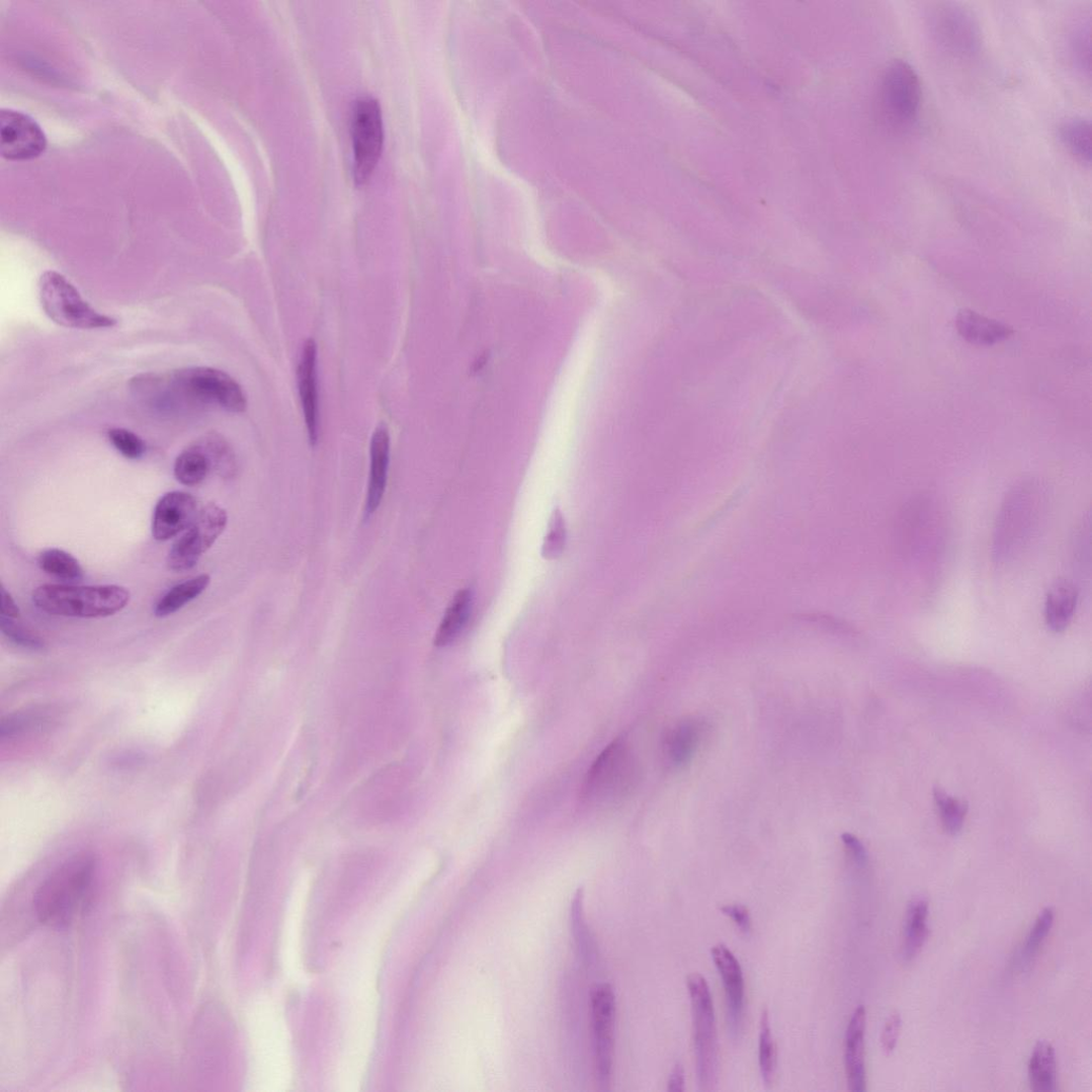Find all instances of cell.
I'll return each mask as SVG.
<instances>
[{"label":"cell","instance_id":"6da1fadb","mask_svg":"<svg viewBox=\"0 0 1092 1092\" xmlns=\"http://www.w3.org/2000/svg\"><path fill=\"white\" fill-rule=\"evenodd\" d=\"M134 384L163 407L218 406L233 413L247 408L242 387L225 371L211 367H189L165 375L144 374Z\"/></svg>","mask_w":1092,"mask_h":1092},{"label":"cell","instance_id":"7a4b0ae2","mask_svg":"<svg viewBox=\"0 0 1092 1092\" xmlns=\"http://www.w3.org/2000/svg\"><path fill=\"white\" fill-rule=\"evenodd\" d=\"M91 853H79L58 866L33 893L32 907L39 923L69 927L87 910L96 873Z\"/></svg>","mask_w":1092,"mask_h":1092},{"label":"cell","instance_id":"3957f363","mask_svg":"<svg viewBox=\"0 0 1092 1092\" xmlns=\"http://www.w3.org/2000/svg\"><path fill=\"white\" fill-rule=\"evenodd\" d=\"M131 600L121 586L43 585L32 594L34 605L53 615L72 618H104L121 611Z\"/></svg>","mask_w":1092,"mask_h":1092},{"label":"cell","instance_id":"277c9868","mask_svg":"<svg viewBox=\"0 0 1092 1092\" xmlns=\"http://www.w3.org/2000/svg\"><path fill=\"white\" fill-rule=\"evenodd\" d=\"M639 765L631 748L613 742L588 770L582 797L593 807H607L622 801L639 781Z\"/></svg>","mask_w":1092,"mask_h":1092},{"label":"cell","instance_id":"5b68a950","mask_svg":"<svg viewBox=\"0 0 1092 1092\" xmlns=\"http://www.w3.org/2000/svg\"><path fill=\"white\" fill-rule=\"evenodd\" d=\"M687 988L698 1089L709 1092L717 1089L720 1078V1047L713 1004L707 982L699 973H692L688 977Z\"/></svg>","mask_w":1092,"mask_h":1092},{"label":"cell","instance_id":"8992f818","mask_svg":"<svg viewBox=\"0 0 1092 1092\" xmlns=\"http://www.w3.org/2000/svg\"><path fill=\"white\" fill-rule=\"evenodd\" d=\"M38 297L45 313L55 324L71 329L112 328V317L92 309L65 275L46 271L38 281Z\"/></svg>","mask_w":1092,"mask_h":1092},{"label":"cell","instance_id":"52a82bcc","mask_svg":"<svg viewBox=\"0 0 1092 1092\" xmlns=\"http://www.w3.org/2000/svg\"><path fill=\"white\" fill-rule=\"evenodd\" d=\"M350 133L354 181L357 185H364L379 165L385 144L384 117L379 99L370 95L355 99Z\"/></svg>","mask_w":1092,"mask_h":1092},{"label":"cell","instance_id":"ba28073f","mask_svg":"<svg viewBox=\"0 0 1092 1092\" xmlns=\"http://www.w3.org/2000/svg\"><path fill=\"white\" fill-rule=\"evenodd\" d=\"M928 26L935 41L948 54L968 58L982 47V31L978 19L964 6L939 3L930 9Z\"/></svg>","mask_w":1092,"mask_h":1092},{"label":"cell","instance_id":"9c48e42d","mask_svg":"<svg viewBox=\"0 0 1092 1092\" xmlns=\"http://www.w3.org/2000/svg\"><path fill=\"white\" fill-rule=\"evenodd\" d=\"M227 525V511L215 504L207 505L196 514L182 537L173 544L167 559L168 569L185 572L194 568L203 554L221 537Z\"/></svg>","mask_w":1092,"mask_h":1092},{"label":"cell","instance_id":"30bf717a","mask_svg":"<svg viewBox=\"0 0 1092 1092\" xmlns=\"http://www.w3.org/2000/svg\"><path fill=\"white\" fill-rule=\"evenodd\" d=\"M921 97L917 72L906 62H893L885 72L881 85L883 105L891 120L901 125L915 121Z\"/></svg>","mask_w":1092,"mask_h":1092},{"label":"cell","instance_id":"8fae6325","mask_svg":"<svg viewBox=\"0 0 1092 1092\" xmlns=\"http://www.w3.org/2000/svg\"><path fill=\"white\" fill-rule=\"evenodd\" d=\"M46 149L47 137L33 118L11 109L0 111V151L7 160H29Z\"/></svg>","mask_w":1092,"mask_h":1092},{"label":"cell","instance_id":"7c38bea8","mask_svg":"<svg viewBox=\"0 0 1092 1092\" xmlns=\"http://www.w3.org/2000/svg\"><path fill=\"white\" fill-rule=\"evenodd\" d=\"M593 1044L601 1085H608L613 1054V1020L615 1000L609 985H600L591 994Z\"/></svg>","mask_w":1092,"mask_h":1092},{"label":"cell","instance_id":"4fadbf2b","mask_svg":"<svg viewBox=\"0 0 1092 1092\" xmlns=\"http://www.w3.org/2000/svg\"><path fill=\"white\" fill-rule=\"evenodd\" d=\"M710 952L725 986L729 1035L737 1041L741 1037L744 1020L743 971L737 957L725 944L715 945Z\"/></svg>","mask_w":1092,"mask_h":1092},{"label":"cell","instance_id":"5bb4252c","mask_svg":"<svg viewBox=\"0 0 1092 1092\" xmlns=\"http://www.w3.org/2000/svg\"><path fill=\"white\" fill-rule=\"evenodd\" d=\"M196 501L189 493L173 491L157 503L152 533L157 541H168L185 531L196 516Z\"/></svg>","mask_w":1092,"mask_h":1092},{"label":"cell","instance_id":"9a60e30c","mask_svg":"<svg viewBox=\"0 0 1092 1092\" xmlns=\"http://www.w3.org/2000/svg\"><path fill=\"white\" fill-rule=\"evenodd\" d=\"M298 385L310 443L315 445L319 441L320 408L317 390V345L314 340H309L303 348L298 366Z\"/></svg>","mask_w":1092,"mask_h":1092},{"label":"cell","instance_id":"2e32d148","mask_svg":"<svg viewBox=\"0 0 1092 1092\" xmlns=\"http://www.w3.org/2000/svg\"><path fill=\"white\" fill-rule=\"evenodd\" d=\"M866 1010L857 1007L850 1019L845 1037V1068L848 1089L852 1092L866 1091L864 1038Z\"/></svg>","mask_w":1092,"mask_h":1092},{"label":"cell","instance_id":"e0dca14e","mask_svg":"<svg viewBox=\"0 0 1092 1092\" xmlns=\"http://www.w3.org/2000/svg\"><path fill=\"white\" fill-rule=\"evenodd\" d=\"M390 434L385 426L376 428L370 442V473L366 501V515L381 506L388 484L390 464Z\"/></svg>","mask_w":1092,"mask_h":1092},{"label":"cell","instance_id":"ac0fdd59","mask_svg":"<svg viewBox=\"0 0 1092 1092\" xmlns=\"http://www.w3.org/2000/svg\"><path fill=\"white\" fill-rule=\"evenodd\" d=\"M704 733V724L698 720H687L672 727L663 743L667 763L673 767L689 763L700 747Z\"/></svg>","mask_w":1092,"mask_h":1092},{"label":"cell","instance_id":"d6986e66","mask_svg":"<svg viewBox=\"0 0 1092 1092\" xmlns=\"http://www.w3.org/2000/svg\"><path fill=\"white\" fill-rule=\"evenodd\" d=\"M956 327L964 340L979 346H994L1014 333L1011 328L969 310L958 314Z\"/></svg>","mask_w":1092,"mask_h":1092},{"label":"cell","instance_id":"ffe728a7","mask_svg":"<svg viewBox=\"0 0 1092 1092\" xmlns=\"http://www.w3.org/2000/svg\"><path fill=\"white\" fill-rule=\"evenodd\" d=\"M1079 600V593L1074 584L1067 581L1056 583L1047 592L1044 618L1051 631H1065L1074 618Z\"/></svg>","mask_w":1092,"mask_h":1092},{"label":"cell","instance_id":"44dd1931","mask_svg":"<svg viewBox=\"0 0 1092 1092\" xmlns=\"http://www.w3.org/2000/svg\"><path fill=\"white\" fill-rule=\"evenodd\" d=\"M1028 1080L1032 1091H1058V1064L1054 1045L1040 1040L1032 1051L1028 1063Z\"/></svg>","mask_w":1092,"mask_h":1092},{"label":"cell","instance_id":"7402d4cb","mask_svg":"<svg viewBox=\"0 0 1092 1092\" xmlns=\"http://www.w3.org/2000/svg\"><path fill=\"white\" fill-rule=\"evenodd\" d=\"M929 905L924 898L912 899L907 908L903 957L906 961L915 959L924 947L929 929L927 925Z\"/></svg>","mask_w":1092,"mask_h":1092},{"label":"cell","instance_id":"603a6c76","mask_svg":"<svg viewBox=\"0 0 1092 1092\" xmlns=\"http://www.w3.org/2000/svg\"><path fill=\"white\" fill-rule=\"evenodd\" d=\"M473 592L470 589L456 593L447 607L441 624L436 631L434 645L446 647L459 638L471 617Z\"/></svg>","mask_w":1092,"mask_h":1092},{"label":"cell","instance_id":"cb8c5ba5","mask_svg":"<svg viewBox=\"0 0 1092 1092\" xmlns=\"http://www.w3.org/2000/svg\"><path fill=\"white\" fill-rule=\"evenodd\" d=\"M212 470L208 455L198 442L178 454L174 464L175 479L187 487L202 484Z\"/></svg>","mask_w":1092,"mask_h":1092},{"label":"cell","instance_id":"d4e9b609","mask_svg":"<svg viewBox=\"0 0 1092 1092\" xmlns=\"http://www.w3.org/2000/svg\"><path fill=\"white\" fill-rule=\"evenodd\" d=\"M209 584V575L202 574L182 584L176 585L164 595L160 602L157 603L154 610L156 617L166 618L168 615L182 609L191 601L195 600L198 595H201Z\"/></svg>","mask_w":1092,"mask_h":1092},{"label":"cell","instance_id":"484cf974","mask_svg":"<svg viewBox=\"0 0 1092 1092\" xmlns=\"http://www.w3.org/2000/svg\"><path fill=\"white\" fill-rule=\"evenodd\" d=\"M37 565L52 577L66 581L77 582L84 578V570L73 556L63 550L50 549L39 554Z\"/></svg>","mask_w":1092,"mask_h":1092},{"label":"cell","instance_id":"4316f807","mask_svg":"<svg viewBox=\"0 0 1092 1092\" xmlns=\"http://www.w3.org/2000/svg\"><path fill=\"white\" fill-rule=\"evenodd\" d=\"M1060 139L1066 149L1084 164L1091 162V124L1084 118H1072L1060 128Z\"/></svg>","mask_w":1092,"mask_h":1092},{"label":"cell","instance_id":"83f0119b","mask_svg":"<svg viewBox=\"0 0 1092 1092\" xmlns=\"http://www.w3.org/2000/svg\"><path fill=\"white\" fill-rule=\"evenodd\" d=\"M212 464V469L223 476V478H233L236 472L235 455L229 444L218 435H208L204 439L198 440Z\"/></svg>","mask_w":1092,"mask_h":1092},{"label":"cell","instance_id":"f1b7e54d","mask_svg":"<svg viewBox=\"0 0 1092 1092\" xmlns=\"http://www.w3.org/2000/svg\"><path fill=\"white\" fill-rule=\"evenodd\" d=\"M759 1063L763 1083L768 1088L773 1083L774 1069H776V1047H774L766 1008L762 1011L760 1021Z\"/></svg>","mask_w":1092,"mask_h":1092},{"label":"cell","instance_id":"f546056e","mask_svg":"<svg viewBox=\"0 0 1092 1092\" xmlns=\"http://www.w3.org/2000/svg\"><path fill=\"white\" fill-rule=\"evenodd\" d=\"M933 795H935L936 804L940 810L945 831L951 836L958 835L964 824L968 806L963 802L948 796L939 787L935 788Z\"/></svg>","mask_w":1092,"mask_h":1092},{"label":"cell","instance_id":"4dcf8cb0","mask_svg":"<svg viewBox=\"0 0 1092 1092\" xmlns=\"http://www.w3.org/2000/svg\"><path fill=\"white\" fill-rule=\"evenodd\" d=\"M1056 919L1055 909L1052 907L1044 908L1038 916L1034 927L1031 928L1024 948L1021 954V965L1024 968L1029 965L1031 960L1035 958L1040 945L1047 937L1052 927H1054Z\"/></svg>","mask_w":1092,"mask_h":1092},{"label":"cell","instance_id":"1f68e13d","mask_svg":"<svg viewBox=\"0 0 1092 1092\" xmlns=\"http://www.w3.org/2000/svg\"><path fill=\"white\" fill-rule=\"evenodd\" d=\"M583 895L579 892L575 897L572 905L571 918L573 925V933L575 940H577L581 954L587 961L591 962L594 957V943L590 936V931L586 925L583 915Z\"/></svg>","mask_w":1092,"mask_h":1092},{"label":"cell","instance_id":"d6a6232c","mask_svg":"<svg viewBox=\"0 0 1092 1092\" xmlns=\"http://www.w3.org/2000/svg\"><path fill=\"white\" fill-rule=\"evenodd\" d=\"M567 543V529L564 516L559 509L553 512L549 531L544 539L542 555L545 560L559 559Z\"/></svg>","mask_w":1092,"mask_h":1092},{"label":"cell","instance_id":"836d02e7","mask_svg":"<svg viewBox=\"0 0 1092 1092\" xmlns=\"http://www.w3.org/2000/svg\"><path fill=\"white\" fill-rule=\"evenodd\" d=\"M1090 22H1082L1077 26L1070 39L1072 59L1077 68L1085 75H1090Z\"/></svg>","mask_w":1092,"mask_h":1092},{"label":"cell","instance_id":"e575fe53","mask_svg":"<svg viewBox=\"0 0 1092 1092\" xmlns=\"http://www.w3.org/2000/svg\"><path fill=\"white\" fill-rule=\"evenodd\" d=\"M108 438L113 447L130 460L143 458L146 453V444L134 432L124 428H113L108 431Z\"/></svg>","mask_w":1092,"mask_h":1092},{"label":"cell","instance_id":"d590c367","mask_svg":"<svg viewBox=\"0 0 1092 1092\" xmlns=\"http://www.w3.org/2000/svg\"><path fill=\"white\" fill-rule=\"evenodd\" d=\"M14 620L15 619L4 617V615L0 617V628H2L3 634L10 642L16 646L32 651H39L46 648L45 642L39 639L37 635L23 625L16 623Z\"/></svg>","mask_w":1092,"mask_h":1092},{"label":"cell","instance_id":"8d00e7d4","mask_svg":"<svg viewBox=\"0 0 1092 1092\" xmlns=\"http://www.w3.org/2000/svg\"><path fill=\"white\" fill-rule=\"evenodd\" d=\"M902 1029V1017L900 1012L895 1011L889 1017L881 1035V1047L884 1054L889 1057L896 1051Z\"/></svg>","mask_w":1092,"mask_h":1092},{"label":"cell","instance_id":"74e56055","mask_svg":"<svg viewBox=\"0 0 1092 1092\" xmlns=\"http://www.w3.org/2000/svg\"><path fill=\"white\" fill-rule=\"evenodd\" d=\"M721 911L725 916L732 919L743 932L748 933L751 930L750 912L747 907L743 905H726L721 908Z\"/></svg>","mask_w":1092,"mask_h":1092},{"label":"cell","instance_id":"f35d334b","mask_svg":"<svg viewBox=\"0 0 1092 1092\" xmlns=\"http://www.w3.org/2000/svg\"><path fill=\"white\" fill-rule=\"evenodd\" d=\"M843 843L852 859L855 860L858 865L865 866L867 864L868 857L866 849L855 836L846 833V835L843 836Z\"/></svg>","mask_w":1092,"mask_h":1092},{"label":"cell","instance_id":"ab89813d","mask_svg":"<svg viewBox=\"0 0 1092 1092\" xmlns=\"http://www.w3.org/2000/svg\"><path fill=\"white\" fill-rule=\"evenodd\" d=\"M685 1090V1072L682 1064L678 1063L674 1066L669 1081L668 1091L682 1092Z\"/></svg>","mask_w":1092,"mask_h":1092},{"label":"cell","instance_id":"60d3db41","mask_svg":"<svg viewBox=\"0 0 1092 1092\" xmlns=\"http://www.w3.org/2000/svg\"><path fill=\"white\" fill-rule=\"evenodd\" d=\"M19 614H21V611H19L12 595L5 587H2V615L7 618L17 619Z\"/></svg>","mask_w":1092,"mask_h":1092}]
</instances>
